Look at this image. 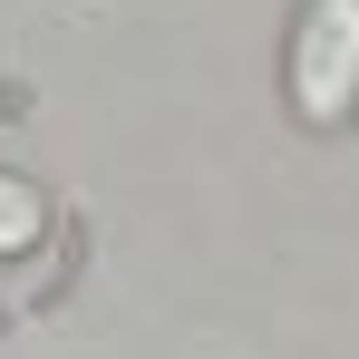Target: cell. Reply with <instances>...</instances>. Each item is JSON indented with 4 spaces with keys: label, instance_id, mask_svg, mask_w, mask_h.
I'll use <instances>...</instances> for the list:
<instances>
[{
    "label": "cell",
    "instance_id": "6da1fadb",
    "mask_svg": "<svg viewBox=\"0 0 359 359\" xmlns=\"http://www.w3.org/2000/svg\"><path fill=\"white\" fill-rule=\"evenodd\" d=\"M292 117L301 126H340L359 107V0H301L292 20Z\"/></svg>",
    "mask_w": 359,
    "mask_h": 359
},
{
    "label": "cell",
    "instance_id": "7a4b0ae2",
    "mask_svg": "<svg viewBox=\"0 0 359 359\" xmlns=\"http://www.w3.org/2000/svg\"><path fill=\"white\" fill-rule=\"evenodd\" d=\"M39 224H49V194H39L29 175H0V252H29Z\"/></svg>",
    "mask_w": 359,
    "mask_h": 359
}]
</instances>
